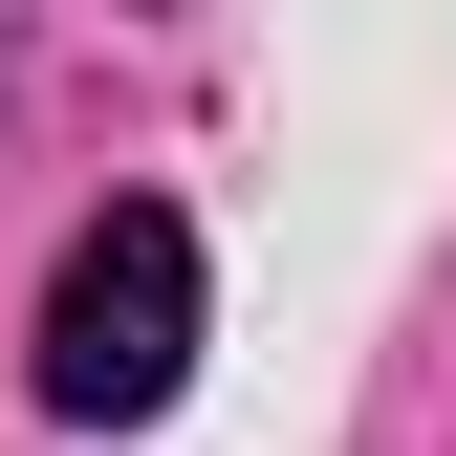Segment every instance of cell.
Here are the masks:
<instances>
[{"label":"cell","instance_id":"cell-1","mask_svg":"<svg viewBox=\"0 0 456 456\" xmlns=\"http://www.w3.org/2000/svg\"><path fill=\"white\" fill-rule=\"evenodd\" d=\"M196 391V217L175 196H109L66 282H44V413L66 435H152Z\"/></svg>","mask_w":456,"mask_h":456}]
</instances>
